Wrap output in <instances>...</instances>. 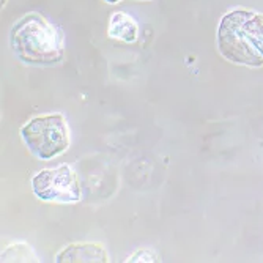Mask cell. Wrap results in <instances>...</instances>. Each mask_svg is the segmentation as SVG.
Listing matches in <instances>:
<instances>
[{"instance_id":"5","label":"cell","mask_w":263,"mask_h":263,"mask_svg":"<svg viewBox=\"0 0 263 263\" xmlns=\"http://www.w3.org/2000/svg\"><path fill=\"white\" fill-rule=\"evenodd\" d=\"M55 261H107V254L98 243H74L62 249Z\"/></svg>"},{"instance_id":"6","label":"cell","mask_w":263,"mask_h":263,"mask_svg":"<svg viewBox=\"0 0 263 263\" xmlns=\"http://www.w3.org/2000/svg\"><path fill=\"white\" fill-rule=\"evenodd\" d=\"M107 35L112 40H118L123 43H136L139 38V26L137 22L126 13H114L109 19Z\"/></svg>"},{"instance_id":"9","label":"cell","mask_w":263,"mask_h":263,"mask_svg":"<svg viewBox=\"0 0 263 263\" xmlns=\"http://www.w3.org/2000/svg\"><path fill=\"white\" fill-rule=\"evenodd\" d=\"M106 4H117V2H120V0H104Z\"/></svg>"},{"instance_id":"7","label":"cell","mask_w":263,"mask_h":263,"mask_svg":"<svg viewBox=\"0 0 263 263\" xmlns=\"http://www.w3.org/2000/svg\"><path fill=\"white\" fill-rule=\"evenodd\" d=\"M30 257L36 258L32 249L26 245H11L2 254V261H33Z\"/></svg>"},{"instance_id":"3","label":"cell","mask_w":263,"mask_h":263,"mask_svg":"<svg viewBox=\"0 0 263 263\" xmlns=\"http://www.w3.org/2000/svg\"><path fill=\"white\" fill-rule=\"evenodd\" d=\"M21 137L38 159H54L69 148V128L62 114L35 117L21 128Z\"/></svg>"},{"instance_id":"4","label":"cell","mask_w":263,"mask_h":263,"mask_svg":"<svg viewBox=\"0 0 263 263\" xmlns=\"http://www.w3.org/2000/svg\"><path fill=\"white\" fill-rule=\"evenodd\" d=\"M32 189L43 202L76 203L82 199L79 177L68 164H59L38 172L32 178Z\"/></svg>"},{"instance_id":"2","label":"cell","mask_w":263,"mask_h":263,"mask_svg":"<svg viewBox=\"0 0 263 263\" xmlns=\"http://www.w3.org/2000/svg\"><path fill=\"white\" fill-rule=\"evenodd\" d=\"M13 54L24 63L51 66L65 57L63 35L38 13L22 16L10 30Z\"/></svg>"},{"instance_id":"8","label":"cell","mask_w":263,"mask_h":263,"mask_svg":"<svg viewBox=\"0 0 263 263\" xmlns=\"http://www.w3.org/2000/svg\"><path fill=\"white\" fill-rule=\"evenodd\" d=\"M156 254L150 249H142V251H137L131 258L129 261H156Z\"/></svg>"},{"instance_id":"1","label":"cell","mask_w":263,"mask_h":263,"mask_svg":"<svg viewBox=\"0 0 263 263\" xmlns=\"http://www.w3.org/2000/svg\"><path fill=\"white\" fill-rule=\"evenodd\" d=\"M218 51L236 65L263 66V14L236 8L222 16L218 27Z\"/></svg>"}]
</instances>
